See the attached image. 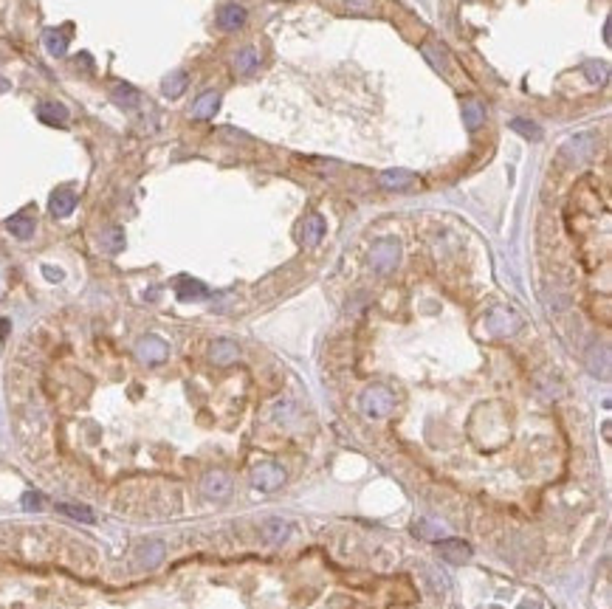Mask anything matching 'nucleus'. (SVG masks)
I'll use <instances>...</instances> for the list:
<instances>
[{
    "mask_svg": "<svg viewBox=\"0 0 612 609\" xmlns=\"http://www.w3.org/2000/svg\"><path fill=\"white\" fill-rule=\"evenodd\" d=\"M362 409H364L367 418H386V415L395 409V395H392V389H389V386H381V383L370 386V389L362 395Z\"/></svg>",
    "mask_w": 612,
    "mask_h": 609,
    "instance_id": "f257e3e1",
    "label": "nucleus"
},
{
    "mask_svg": "<svg viewBox=\"0 0 612 609\" xmlns=\"http://www.w3.org/2000/svg\"><path fill=\"white\" fill-rule=\"evenodd\" d=\"M398 260H401V245H398V240H392V237L379 240V243L373 245V251H370V263H373V268H376L379 274H389V271L398 265Z\"/></svg>",
    "mask_w": 612,
    "mask_h": 609,
    "instance_id": "f03ea898",
    "label": "nucleus"
},
{
    "mask_svg": "<svg viewBox=\"0 0 612 609\" xmlns=\"http://www.w3.org/2000/svg\"><path fill=\"white\" fill-rule=\"evenodd\" d=\"M519 327H522V319L514 310H508V307H494L488 313V319H485V330L491 336H511Z\"/></svg>",
    "mask_w": 612,
    "mask_h": 609,
    "instance_id": "7ed1b4c3",
    "label": "nucleus"
},
{
    "mask_svg": "<svg viewBox=\"0 0 612 609\" xmlns=\"http://www.w3.org/2000/svg\"><path fill=\"white\" fill-rule=\"evenodd\" d=\"M285 480V471L283 465L277 462H260L254 471H251V482L260 488V491H277Z\"/></svg>",
    "mask_w": 612,
    "mask_h": 609,
    "instance_id": "20e7f679",
    "label": "nucleus"
},
{
    "mask_svg": "<svg viewBox=\"0 0 612 609\" xmlns=\"http://www.w3.org/2000/svg\"><path fill=\"white\" fill-rule=\"evenodd\" d=\"M136 356H139L142 361H147V364H161V361L169 356V347H167V341L158 339V336H144V339L136 344Z\"/></svg>",
    "mask_w": 612,
    "mask_h": 609,
    "instance_id": "39448f33",
    "label": "nucleus"
},
{
    "mask_svg": "<svg viewBox=\"0 0 612 609\" xmlns=\"http://www.w3.org/2000/svg\"><path fill=\"white\" fill-rule=\"evenodd\" d=\"M596 147H598V136L596 133H579L576 139H570L567 142V147H564V152H567V158L570 161H587L593 152H596Z\"/></svg>",
    "mask_w": 612,
    "mask_h": 609,
    "instance_id": "423d86ee",
    "label": "nucleus"
},
{
    "mask_svg": "<svg viewBox=\"0 0 612 609\" xmlns=\"http://www.w3.org/2000/svg\"><path fill=\"white\" fill-rule=\"evenodd\" d=\"M201 491H204L209 499H226V497H229V491H231V480L223 474V471H212V474H206V477H204Z\"/></svg>",
    "mask_w": 612,
    "mask_h": 609,
    "instance_id": "0eeeda50",
    "label": "nucleus"
},
{
    "mask_svg": "<svg viewBox=\"0 0 612 609\" xmlns=\"http://www.w3.org/2000/svg\"><path fill=\"white\" fill-rule=\"evenodd\" d=\"M438 550H440V558L449 561V564H455V567L465 564V561L471 558V547H468L465 541H460V539H446V541H440Z\"/></svg>",
    "mask_w": 612,
    "mask_h": 609,
    "instance_id": "6e6552de",
    "label": "nucleus"
},
{
    "mask_svg": "<svg viewBox=\"0 0 612 609\" xmlns=\"http://www.w3.org/2000/svg\"><path fill=\"white\" fill-rule=\"evenodd\" d=\"M246 9L240 6V3H226V6H221V11H218V26L223 28V31H237L243 23H246Z\"/></svg>",
    "mask_w": 612,
    "mask_h": 609,
    "instance_id": "1a4fd4ad",
    "label": "nucleus"
},
{
    "mask_svg": "<svg viewBox=\"0 0 612 609\" xmlns=\"http://www.w3.org/2000/svg\"><path fill=\"white\" fill-rule=\"evenodd\" d=\"M74 209H77V195L71 189H57L51 195V201H48V212L54 218H68Z\"/></svg>",
    "mask_w": 612,
    "mask_h": 609,
    "instance_id": "9d476101",
    "label": "nucleus"
},
{
    "mask_svg": "<svg viewBox=\"0 0 612 609\" xmlns=\"http://www.w3.org/2000/svg\"><path fill=\"white\" fill-rule=\"evenodd\" d=\"M209 359H212V364H218V367H229V364H234V361L240 359V350H237V344L229 341V339H218V341L212 344V350H209Z\"/></svg>",
    "mask_w": 612,
    "mask_h": 609,
    "instance_id": "9b49d317",
    "label": "nucleus"
},
{
    "mask_svg": "<svg viewBox=\"0 0 612 609\" xmlns=\"http://www.w3.org/2000/svg\"><path fill=\"white\" fill-rule=\"evenodd\" d=\"M482 122H485V107H482V102L465 99V102H463V125H465V130H480Z\"/></svg>",
    "mask_w": 612,
    "mask_h": 609,
    "instance_id": "f8f14e48",
    "label": "nucleus"
},
{
    "mask_svg": "<svg viewBox=\"0 0 612 609\" xmlns=\"http://www.w3.org/2000/svg\"><path fill=\"white\" fill-rule=\"evenodd\" d=\"M218 105H221V96H218L215 90H206V93L198 96V102H195V107H192V116H195V119H212V116L218 113Z\"/></svg>",
    "mask_w": 612,
    "mask_h": 609,
    "instance_id": "ddd939ff",
    "label": "nucleus"
},
{
    "mask_svg": "<svg viewBox=\"0 0 612 609\" xmlns=\"http://www.w3.org/2000/svg\"><path fill=\"white\" fill-rule=\"evenodd\" d=\"M325 218L322 215H307L305 223H302V243L305 245H316V243H322V237H325Z\"/></svg>",
    "mask_w": 612,
    "mask_h": 609,
    "instance_id": "4468645a",
    "label": "nucleus"
},
{
    "mask_svg": "<svg viewBox=\"0 0 612 609\" xmlns=\"http://www.w3.org/2000/svg\"><path fill=\"white\" fill-rule=\"evenodd\" d=\"M113 102L119 105V107H125V110H136L139 105H142V93L136 90V88H130V85H116L113 88Z\"/></svg>",
    "mask_w": 612,
    "mask_h": 609,
    "instance_id": "2eb2a0df",
    "label": "nucleus"
},
{
    "mask_svg": "<svg viewBox=\"0 0 612 609\" xmlns=\"http://www.w3.org/2000/svg\"><path fill=\"white\" fill-rule=\"evenodd\" d=\"M379 181H381L384 189H406V186L415 184V175L406 172V169H386Z\"/></svg>",
    "mask_w": 612,
    "mask_h": 609,
    "instance_id": "dca6fc26",
    "label": "nucleus"
},
{
    "mask_svg": "<svg viewBox=\"0 0 612 609\" xmlns=\"http://www.w3.org/2000/svg\"><path fill=\"white\" fill-rule=\"evenodd\" d=\"M43 46H46V51H48L51 57H65V51H68V40H65V34L57 31V28L43 31Z\"/></svg>",
    "mask_w": 612,
    "mask_h": 609,
    "instance_id": "f3484780",
    "label": "nucleus"
},
{
    "mask_svg": "<svg viewBox=\"0 0 612 609\" xmlns=\"http://www.w3.org/2000/svg\"><path fill=\"white\" fill-rule=\"evenodd\" d=\"M37 116H40V119H43L46 125L63 127V125H65V119H68V110H65L63 105H57V102H46V105H40Z\"/></svg>",
    "mask_w": 612,
    "mask_h": 609,
    "instance_id": "a211bd4d",
    "label": "nucleus"
},
{
    "mask_svg": "<svg viewBox=\"0 0 612 609\" xmlns=\"http://www.w3.org/2000/svg\"><path fill=\"white\" fill-rule=\"evenodd\" d=\"M6 226H9V231H11L17 240H28V237L34 234V218H31V215H26V212H20V215L9 218V221H6Z\"/></svg>",
    "mask_w": 612,
    "mask_h": 609,
    "instance_id": "6ab92c4d",
    "label": "nucleus"
},
{
    "mask_svg": "<svg viewBox=\"0 0 612 609\" xmlns=\"http://www.w3.org/2000/svg\"><path fill=\"white\" fill-rule=\"evenodd\" d=\"M186 82H189V76L184 74V71H172V74L164 79L161 93H164L167 99H178V96L186 90Z\"/></svg>",
    "mask_w": 612,
    "mask_h": 609,
    "instance_id": "aec40b11",
    "label": "nucleus"
},
{
    "mask_svg": "<svg viewBox=\"0 0 612 609\" xmlns=\"http://www.w3.org/2000/svg\"><path fill=\"white\" fill-rule=\"evenodd\" d=\"M178 297L181 300H204L206 297V285L204 282H198V280H189V277H184V280H178Z\"/></svg>",
    "mask_w": 612,
    "mask_h": 609,
    "instance_id": "412c9836",
    "label": "nucleus"
},
{
    "mask_svg": "<svg viewBox=\"0 0 612 609\" xmlns=\"http://www.w3.org/2000/svg\"><path fill=\"white\" fill-rule=\"evenodd\" d=\"M288 531H291V528H288V522H283V519H268V522L263 525V536H265L268 544H283Z\"/></svg>",
    "mask_w": 612,
    "mask_h": 609,
    "instance_id": "4be33fe9",
    "label": "nucleus"
},
{
    "mask_svg": "<svg viewBox=\"0 0 612 609\" xmlns=\"http://www.w3.org/2000/svg\"><path fill=\"white\" fill-rule=\"evenodd\" d=\"M257 63H260V57H257L254 48H240V51L234 54V71H237V74H251V71L257 68Z\"/></svg>",
    "mask_w": 612,
    "mask_h": 609,
    "instance_id": "5701e85b",
    "label": "nucleus"
},
{
    "mask_svg": "<svg viewBox=\"0 0 612 609\" xmlns=\"http://www.w3.org/2000/svg\"><path fill=\"white\" fill-rule=\"evenodd\" d=\"M161 558H164V544H161V541H150V544H144V547L139 550L142 567H158Z\"/></svg>",
    "mask_w": 612,
    "mask_h": 609,
    "instance_id": "b1692460",
    "label": "nucleus"
},
{
    "mask_svg": "<svg viewBox=\"0 0 612 609\" xmlns=\"http://www.w3.org/2000/svg\"><path fill=\"white\" fill-rule=\"evenodd\" d=\"M584 74H587L590 82L604 85V82L610 79V68H607V63H604V60H593V63H584Z\"/></svg>",
    "mask_w": 612,
    "mask_h": 609,
    "instance_id": "393cba45",
    "label": "nucleus"
},
{
    "mask_svg": "<svg viewBox=\"0 0 612 609\" xmlns=\"http://www.w3.org/2000/svg\"><path fill=\"white\" fill-rule=\"evenodd\" d=\"M511 130H517V133L525 136V139H542V130L536 127L534 122H528V119H514V122H511Z\"/></svg>",
    "mask_w": 612,
    "mask_h": 609,
    "instance_id": "a878e982",
    "label": "nucleus"
},
{
    "mask_svg": "<svg viewBox=\"0 0 612 609\" xmlns=\"http://www.w3.org/2000/svg\"><path fill=\"white\" fill-rule=\"evenodd\" d=\"M421 54L429 60V65H432L435 71H446V57H443V51H440V54H435V46L423 43V46H421Z\"/></svg>",
    "mask_w": 612,
    "mask_h": 609,
    "instance_id": "bb28decb",
    "label": "nucleus"
},
{
    "mask_svg": "<svg viewBox=\"0 0 612 609\" xmlns=\"http://www.w3.org/2000/svg\"><path fill=\"white\" fill-rule=\"evenodd\" d=\"M102 243H105V248H107V251H122V245H125V234H122V228H107V231L102 234Z\"/></svg>",
    "mask_w": 612,
    "mask_h": 609,
    "instance_id": "cd10ccee",
    "label": "nucleus"
},
{
    "mask_svg": "<svg viewBox=\"0 0 612 609\" xmlns=\"http://www.w3.org/2000/svg\"><path fill=\"white\" fill-rule=\"evenodd\" d=\"M60 514H68V517L82 519V522H93V511L85 505H60Z\"/></svg>",
    "mask_w": 612,
    "mask_h": 609,
    "instance_id": "c85d7f7f",
    "label": "nucleus"
},
{
    "mask_svg": "<svg viewBox=\"0 0 612 609\" xmlns=\"http://www.w3.org/2000/svg\"><path fill=\"white\" fill-rule=\"evenodd\" d=\"M347 9L350 11H359V14H367L376 9V0H347Z\"/></svg>",
    "mask_w": 612,
    "mask_h": 609,
    "instance_id": "c756f323",
    "label": "nucleus"
},
{
    "mask_svg": "<svg viewBox=\"0 0 612 609\" xmlns=\"http://www.w3.org/2000/svg\"><path fill=\"white\" fill-rule=\"evenodd\" d=\"M26 508H40V497H37V494H28V497H26Z\"/></svg>",
    "mask_w": 612,
    "mask_h": 609,
    "instance_id": "7c9ffc66",
    "label": "nucleus"
},
{
    "mask_svg": "<svg viewBox=\"0 0 612 609\" xmlns=\"http://www.w3.org/2000/svg\"><path fill=\"white\" fill-rule=\"evenodd\" d=\"M46 277H48V280H60L63 274H60V271H54V268H46Z\"/></svg>",
    "mask_w": 612,
    "mask_h": 609,
    "instance_id": "2f4dec72",
    "label": "nucleus"
},
{
    "mask_svg": "<svg viewBox=\"0 0 612 609\" xmlns=\"http://www.w3.org/2000/svg\"><path fill=\"white\" fill-rule=\"evenodd\" d=\"M3 90H9V82H6L3 76H0V93H3Z\"/></svg>",
    "mask_w": 612,
    "mask_h": 609,
    "instance_id": "473e14b6",
    "label": "nucleus"
}]
</instances>
